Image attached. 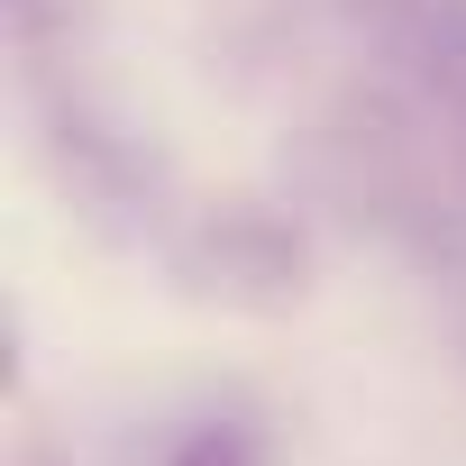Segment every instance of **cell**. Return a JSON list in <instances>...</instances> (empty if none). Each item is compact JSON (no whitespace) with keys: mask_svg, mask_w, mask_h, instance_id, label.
Wrapping results in <instances>:
<instances>
[{"mask_svg":"<svg viewBox=\"0 0 466 466\" xmlns=\"http://www.w3.org/2000/svg\"><path fill=\"white\" fill-rule=\"evenodd\" d=\"M165 466H266V430L238 420V411H201V420L174 430Z\"/></svg>","mask_w":466,"mask_h":466,"instance_id":"cell-1","label":"cell"}]
</instances>
